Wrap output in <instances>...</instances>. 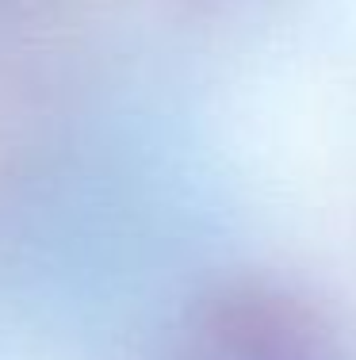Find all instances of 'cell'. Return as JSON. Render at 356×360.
<instances>
[{
	"instance_id": "1",
	"label": "cell",
	"mask_w": 356,
	"mask_h": 360,
	"mask_svg": "<svg viewBox=\"0 0 356 360\" xmlns=\"http://www.w3.org/2000/svg\"><path fill=\"white\" fill-rule=\"evenodd\" d=\"M188 360H334V349L318 314L295 295L242 284L203 307Z\"/></svg>"
}]
</instances>
